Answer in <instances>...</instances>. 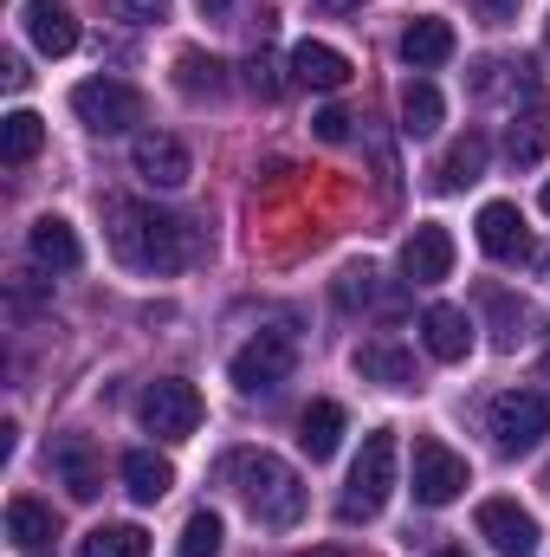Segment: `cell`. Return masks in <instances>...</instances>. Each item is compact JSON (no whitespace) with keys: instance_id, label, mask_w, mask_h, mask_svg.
<instances>
[{"instance_id":"cell-19","label":"cell","mask_w":550,"mask_h":557,"mask_svg":"<svg viewBox=\"0 0 550 557\" xmlns=\"http://www.w3.org/2000/svg\"><path fill=\"white\" fill-rule=\"evenodd\" d=\"M505 156H512V169H532V162H545L550 156V104L545 98H532V104L512 117V131H505Z\"/></svg>"},{"instance_id":"cell-15","label":"cell","mask_w":550,"mask_h":557,"mask_svg":"<svg viewBox=\"0 0 550 557\" xmlns=\"http://www.w3.org/2000/svg\"><path fill=\"white\" fill-rule=\"evenodd\" d=\"M20 20H26V39H33L46 59H65V52L78 46V20H72L65 0H26Z\"/></svg>"},{"instance_id":"cell-34","label":"cell","mask_w":550,"mask_h":557,"mask_svg":"<svg viewBox=\"0 0 550 557\" xmlns=\"http://www.w3.org/2000/svg\"><path fill=\"white\" fill-rule=\"evenodd\" d=\"M0 78H7V91H20V85H26V65H20V59H7V65H0Z\"/></svg>"},{"instance_id":"cell-1","label":"cell","mask_w":550,"mask_h":557,"mask_svg":"<svg viewBox=\"0 0 550 557\" xmlns=\"http://www.w3.org/2000/svg\"><path fill=\"white\" fill-rule=\"evenodd\" d=\"M111 253L130 273H182L188 267V227L149 201H111Z\"/></svg>"},{"instance_id":"cell-18","label":"cell","mask_w":550,"mask_h":557,"mask_svg":"<svg viewBox=\"0 0 550 557\" xmlns=\"http://www.w3.org/2000/svg\"><path fill=\"white\" fill-rule=\"evenodd\" d=\"M486 156H492V143L479 137V131L453 137V143H447V156L434 162V188H440V195H460V188H473V182L486 175Z\"/></svg>"},{"instance_id":"cell-24","label":"cell","mask_w":550,"mask_h":557,"mask_svg":"<svg viewBox=\"0 0 550 557\" xmlns=\"http://www.w3.org/2000/svg\"><path fill=\"white\" fill-rule=\"evenodd\" d=\"M7 539L20 545V552H39V545H52L59 539V519H52V506H39V499H13L7 506Z\"/></svg>"},{"instance_id":"cell-29","label":"cell","mask_w":550,"mask_h":557,"mask_svg":"<svg viewBox=\"0 0 550 557\" xmlns=\"http://www.w3.org/2000/svg\"><path fill=\"white\" fill-rule=\"evenodd\" d=\"M221 539H227V532H221V512H208V506H201V512L182 525L175 557H221Z\"/></svg>"},{"instance_id":"cell-31","label":"cell","mask_w":550,"mask_h":557,"mask_svg":"<svg viewBox=\"0 0 550 557\" xmlns=\"http://www.w3.org/2000/svg\"><path fill=\"white\" fill-rule=\"evenodd\" d=\"M492 311H499V324H505V331H499V350H518V337H525V331H518V324H525V305H512L505 292H492Z\"/></svg>"},{"instance_id":"cell-25","label":"cell","mask_w":550,"mask_h":557,"mask_svg":"<svg viewBox=\"0 0 550 557\" xmlns=\"http://www.w3.org/2000/svg\"><path fill=\"white\" fill-rule=\"evenodd\" d=\"M175 85H182V98H221L227 91V65L214 59V52H175Z\"/></svg>"},{"instance_id":"cell-6","label":"cell","mask_w":550,"mask_h":557,"mask_svg":"<svg viewBox=\"0 0 550 557\" xmlns=\"http://www.w3.org/2000/svg\"><path fill=\"white\" fill-rule=\"evenodd\" d=\"M72 117L98 137H124L130 124H142V91L124 78H85L72 85Z\"/></svg>"},{"instance_id":"cell-38","label":"cell","mask_w":550,"mask_h":557,"mask_svg":"<svg viewBox=\"0 0 550 557\" xmlns=\"http://www.w3.org/2000/svg\"><path fill=\"white\" fill-rule=\"evenodd\" d=\"M538 273H545V278H550V247H545V253H538Z\"/></svg>"},{"instance_id":"cell-39","label":"cell","mask_w":550,"mask_h":557,"mask_svg":"<svg viewBox=\"0 0 550 557\" xmlns=\"http://www.w3.org/2000/svg\"><path fill=\"white\" fill-rule=\"evenodd\" d=\"M434 557H466V552H460V545H447V552H434Z\"/></svg>"},{"instance_id":"cell-32","label":"cell","mask_w":550,"mask_h":557,"mask_svg":"<svg viewBox=\"0 0 550 557\" xmlns=\"http://www.w3.org/2000/svg\"><path fill=\"white\" fill-rule=\"evenodd\" d=\"M311 131H317V143H343L350 137V111H343V104H324V111L311 117Z\"/></svg>"},{"instance_id":"cell-5","label":"cell","mask_w":550,"mask_h":557,"mask_svg":"<svg viewBox=\"0 0 550 557\" xmlns=\"http://www.w3.org/2000/svg\"><path fill=\"white\" fill-rule=\"evenodd\" d=\"M409 493H414V506H453L466 486H473V467L440 441V434H421L414 441V460H409Z\"/></svg>"},{"instance_id":"cell-30","label":"cell","mask_w":550,"mask_h":557,"mask_svg":"<svg viewBox=\"0 0 550 557\" xmlns=\"http://www.w3.org/2000/svg\"><path fill=\"white\" fill-rule=\"evenodd\" d=\"M117 20H130V26H155V20H168V0H104Z\"/></svg>"},{"instance_id":"cell-37","label":"cell","mask_w":550,"mask_h":557,"mask_svg":"<svg viewBox=\"0 0 550 557\" xmlns=\"http://www.w3.org/2000/svg\"><path fill=\"white\" fill-rule=\"evenodd\" d=\"M195 7H201V13H227L234 0H195Z\"/></svg>"},{"instance_id":"cell-13","label":"cell","mask_w":550,"mask_h":557,"mask_svg":"<svg viewBox=\"0 0 550 557\" xmlns=\"http://www.w3.org/2000/svg\"><path fill=\"white\" fill-rule=\"evenodd\" d=\"M26 253H33L46 273H78V267H85V247H78V234H72L65 214H39L33 234H26Z\"/></svg>"},{"instance_id":"cell-16","label":"cell","mask_w":550,"mask_h":557,"mask_svg":"<svg viewBox=\"0 0 550 557\" xmlns=\"http://www.w3.org/2000/svg\"><path fill=\"white\" fill-rule=\"evenodd\" d=\"M402 273H409V285H440V278L453 273V234L447 227H414L409 247H402Z\"/></svg>"},{"instance_id":"cell-20","label":"cell","mask_w":550,"mask_h":557,"mask_svg":"<svg viewBox=\"0 0 550 557\" xmlns=\"http://www.w3.org/2000/svg\"><path fill=\"white\" fill-rule=\"evenodd\" d=\"M402 59H409L414 72H434V65H447L453 59V26L447 20H409L402 26Z\"/></svg>"},{"instance_id":"cell-26","label":"cell","mask_w":550,"mask_h":557,"mask_svg":"<svg viewBox=\"0 0 550 557\" xmlns=\"http://www.w3.org/2000/svg\"><path fill=\"white\" fill-rule=\"evenodd\" d=\"M39 143H46V124H39L33 111H7V117H0V162H7V169L33 162Z\"/></svg>"},{"instance_id":"cell-36","label":"cell","mask_w":550,"mask_h":557,"mask_svg":"<svg viewBox=\"0 0 550 557\" xmlns=\"http://www.w3.org/2000/svg\"><path fill=\"white\" fill-rule=\"evenodd\" d=\"M298 557H350L343 545H311V552H298Z\"/></svg>"},{"instance_id":"cell-22","label":"cell","mask_w":550,"mask_h":557,"mask_svg":"<svg viewBox=\"0 0 550 557\" xmlns=\"http://www.w3.org/2000/svg\"><path fill=\"white\" fill-rule=\"evenodd\" d=\"M357 376L363 383H383V389H414V357L402 350V344H363L357 350Z\"/></svg>"},{"instance_id":"cell-33","label":"cell","mask_w":550,"mask_h":557,"mask_svg":"<svg viewBox=\"0 0 550 557\" xmlns=\"http://www.w3.org/2000/svg\"><path fill=\"white\" fill-rule=\"evenodd\" d=\"M473 7H479V20H486V26H512L525 0H473Z\"/></svg>"},{"instance_id":"cell-41","label":"cell","mask_w":550,"mask_h":557,"mask_svg":"<svg viewBox=\"0 0 550 557\" xmlns=\"http://www.w3.org/2000/svg\"><path fill=\"white\" fill-rule=\"evenodd\" d=\"M545 52H550V20H545Z\"/></svg>"},{"instance_id":"cell-3","label":"cell","mask_w":550,"mask_h":557,"mask_svg":"<svg viewBox=\"0 0 550 557\" xmlns=\"http://www.w3.org/2000/svg\"><path fill=\"white\" fill-rule=\"evenodd\" d=\"M396 493V434L389 428H370L363 434V454L350 460V486L337 499V519L343 525H370Z\"/></svg>"},{"instance_id":"cell-11","label":"cell","mask_w":550,"mask_h":557,"mask_svg":"<svg viewBox=\"0 0 550 557\" xmlns=\"http://www.w3.org/2000/svg\"><path fill=\"white\" fill-rule=\"evenodd\" d=\"M52 473L65 480L72 499H98L104 493V454H98V441L91 434H59L52 441Z\"/></svg>"},{"instance_id":"cell-7","label":"cell","mask_w":550,"mask_h":557,"mask_svg":"<svg viewBox=\"0 0 550 557\" xmlns=\"http://www.w3.org/2000/svg\"><path fill=\"white\" fill-rule=\"evenodd\" d=\"M486 434H492L499 454H532L550 434V403L538 389H505V396H492V409H486Z\"/></svg>"},{"instance_id":"cell-27","label":"cell","mask_w":550,"mask_h":557,"mask_svg":"<svg viewBox=\"0 0 550 557\" xmlns=\"http://www.w3.org/2000/svg\"><path fill=\"white\" fill-rule=\"evenodd\" d=\"M440 111H447V104H440V91H434L427 78H409V85H402V131H409V137H434V131H440Z\"/></svg>"},{"instance_id":"cell-14","label":"cell","mask_w":550,"mask_h":557,"mask_svg":"<svg viewBox=\"0 0 550 557\" xmlns=\"http://www.w3.org/2000/svg\"><path fill=\"white\" fill-rule=\"evenodd\" d=\"M421 344H427L434 363H460L473 350V318L460 305H427L421 311Z\"/></svg>"},{"instance_id":"cell-10","label":"cell","mask_w":550,"mask_h":557,"mask_svg":"<svg viewBox=\"0 0 550 557\" xmlns=\"http://www.w3.org/2000/svg\"><path fill=\"white\" fill-rule=\"evenodd\" d=\"M130 169H137L149 188H182L188 175H195V162H188V143L168 137V131H142L130 143Z\"/></svg>"},{"instance_id":"cell-12","label":"cell","mask_w":550,"mask_h":557,"mask_svg":"<svg viewBox=\"0 0 550 557\" xmlns=\"http://www.w3.org/2000/svg\"><path fill=\"white\" fill-rule=\"evenodd\" d=\"M479 247H486L499 267L532 260V227H525V214H518L512 201H486V208H479Z\"/></svg>"},{"instance_id":"cell-17","label":"cell","mask_w":550,"mask_h":557,"mask_svg":"<svg viewBox=\"0 0 550 557\" xmlns=\"http://www.w3.org/2000/svg\"><path fill=\"white\" fill-rule=\"evenodd\" d=\"M285 65H291V78L311 85V91H343V85H350V59H343L337 46H324V39H298Z\"/></svg>"},{"instance_id":"cell-23","label":"cell","mask_w":550,"mask_h":557,"mask_svg":"<svg viewBox=\"0 0 550 557\" xmlns=\"http://www.w3.org/2000/svg\"><path fill=\"white\" fill-rule=\"evenodd\" d=\"M168 486H175V467H168L162 454H149V447H130V454H124V493H130L137 506H155Z\"/></svg>"},{"instance_id":"cell-21","label":"cell","mask_w":550,"mask_h":557,"mask_svg":"<svg viewBox=\"0 0 550 557\" xmlns=\"http://www.w3.org/2000/svg\"><path fill=\"white\" fill-rule=\"evenodd\" d=\"M298 447H304V460H330V454L343 447V409H337L330 396H317V403L298 416Z\"/></svg>"},{"instance_id":"cell-40","label":"cell","mask_w":550,"mask_h":557,"mask_svg":"<svg viewBox=\"0 0 550 557\" xmlns=\"http://www.w3.org/2000/svg\"><path fill=\"white\" fill-rule=\"evenodd\" d=\"M545 214H550V182H545Z\"/></svg>"},{"instance_id":"cell-8","label":"cell","mask_w":550,"mask_h":557,"mask_svg":"<svg viewBox=\"0 0 550 557\" xmlns=\"http://www.w3.org/2000/svg\"><path fill=\"white\" fill-rule=\"evenodd\" d=\"M137 416L142 428L155 434V441H188L201 416H208V403H201V389L195 383H182V376H162V383H149L137 396Z\"/></svg>"},{"instance_id":"cell-4","label":"cell","mask_w":550,"mask_h":557,"mask_svg":"<svg viewBox=\"0 0 550 557\" xmlns=\"http://www.w3.org/2000/svg\"><path fill=\"white\" fill-rule=\"evenodd\" d=\"M234 389L240 396H278L285 383H291V370H298V344L285 337V331H253L240 350H234Z\"/></svg>"},{"instance_id":"cell-28","label":"cell","mask_w":550,"mask_h":557,"mask_svg":"<svg viewBox=\"0 0 550 557\" xmlns=\"http://www.w3.org/2000/svg\"><path fill=\"white\" fill-rule=\"evenodd\" d=\"M78 557H149V532L142 525H98L78 539Z\"/></svg>"},{"instance_id":"cell-42","label":"cell","mask_w":550,"mask_h":557,"mask_svg":"<svg viewBox=\"0 0 550 557\" xmlns=\"http://www.w3.org/2000/svg\"><path fill=\"white\" fill-rule=\"evenodd\" d=\"M545 376H550V357H545Z\"/></svg>"},{"instance_id":"cell-35","label":"cell","mask_w":550,"mask_h":557,"mask_svg":"<svg viewBox=\"0 0 550 557\" xmlns=\"http://www.w3.org/2000/svg\"><path fill=\"white\" fill-rule=\"evenodd\" d=\"M311 7H317V13H357L363 0H311Z\"/></svg>"},{"instance_id":"cell-9","label":"cell","mask_w":550,"mask_h":557,"mask_svg":"<svg viewBox=\"0 0 550 557\" xmlns=\"http://www.w3.org/2000/svg\"><path fill=\"white\" fill-rule=\"evenodd\" d=\"M479 539L499 557H538V519L518 499H486L479 506Z\"/></svg>"},{"instance_id":"cell-2","label":"cell","mask_w":550,"mask_h":557,"mask_svg":"<svg viewBox=\"0 0 550 557\" xmlns=\"http://www.w3.org/2000/svg\"><path fill=\"white\" fill-rule=\"evenodd\" d=\"M221 480L247 499V512L260 519V525H298L304 519V480L266 454V447H240V454H227L221 460Z\"/></svg>"}]
</instances>
